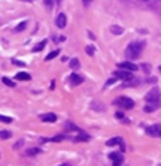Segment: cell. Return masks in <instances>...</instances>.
Wrapping results in <instances>:
<instances>
[{
	"label": "cell",
	"instance_id": "35",
	"mask_svg": "<svg viewBox=\"0 0 161 166\" xmlns=\"http://www.w3.org/2000/svg\"><path fill=\"white\" fill-rule=\"evenodd\" d=\"M23 2H33V0H23Z\"/></svg>",
	"mask_w": 161,
	"mask_h": 166
},
{
	"label": "cell",
	"instance_id": "24",
	"mask_svg": "<svg viewBox=\"0 0 161 166\" xmlns=\"http://www.w3.org/2000/svg\"><path fill=\"white\" fill-rule=\"evenodd\" d=\"M85 52L88 54V55H94V47L92 45H88V47H85Z\"/></svg>",
	"mask_w": 161,
	"mask_h": 166
},
{
	"label": "cell",
	"instance_id": "10",
	"mask_svg": "<svg viewBox=\"0 0 161 166\" xmlns=\"http://www.w3.org/2000/svg\"><path fill=\"white\" fill-rule=\"evenodd\" d=\"M70 82H72L73 85H79V84L84 82V78L79 76L78 73H72V75H70Z\"/></svg>",
	"mask_w": 161,
	"mask_h": 166
},
{
	"label": "cell",
	"instance_id": "36",
	"mask_svg": "<svg viewBox=\"0 0 161 166\" xmlns=\"http://www.w3.org/2000/svg\"><path fill=\"white\" fill-rule=\"evenodd\" d=\"M142 2H148V0H142Z\"/></svg>",
	"mask_w": 161,
	"mask_h": 166
},
{
	"label": "cell",
	"instance_id": "29",
	"mask_svg": "<svg viewBox=\"0 0 161 166\" xmlns=\"http://www.w3.org/2000/svg\"><path fill=\"white\" fill-rule=\"evenodd\" d=\"M12 63H14V65H17V66H25L23 61H18V60H12Z\"/></svg>",
	"mask_w": 161,
	"mask_h": 166
},
{
	"label": "cell",
	"instance_id": "17",
	"mask_svg": "<svg viewBox=\"0 0 161 166\" xmlns=\"http://www.w3.org/2000/svg\"><path fill=\"white\" fill-rule=\"evenodd\" d=\"M79 66H81V65H79V60H78V58H72V60H70V68H72L73 71L79 69Z\"/></svg>",
	"mask_w": 161,
	"mask_h": 166
},
{
	"label": "cell",
	"instance_id": "32",
	"mask_svg": "<svg viewBox=\"0 0 161 166\" xmlns=\"http://www.w3.org/2000/svg\"><path fill=\"white\" fill-rule=\"evenodd\" d=\"M82 2H84V5H85V6H88V5L91 3V0H82Z\"/></svg>",
	"mask_w": 161,
	"mask_h": 166
},
{
	"label": "cell",
	"instance_id": "18",
	"mask_svg": "<svg viewBox=\"0 0 161 166\" xmlns=\"http://www.w3.org/2000/svg\"><path fill=\"white\" fill-rule=\"evenodd\" d=\"M45 45H46V41H42V42H39L36 47L33 48V52H39V51H42V49L45 48Z\"/></svg>",
	"mask_w": 161,
	"mask_h": 166
},
{
	"label": "cell",
	"instance_id": "34",
	"mask_svg": "<svg viewBox=\"0 0 161 166\" xmlns=\"http://www.w3.org/2000/svg\"><path fill=\"white\" fill-rule=\"evenodd\" d=\"M60 166H70L69 163H63V165H60Z\"/></svg>",
	"mask_w": 161,
	"mask_h": 166
},
{
	"label": "cell",
	"instance_id": "22",
	"mask_svg": "<svg viewBox=\"0 0 161 166\" xmlns=\"http://www.w3.org/2000/svg\"><path fill=\"white\" fill-rule=\"evenodd\" d=\"M122 160H124V157H122V154L119 153V156H118L116 159H114V166H121Z\"/></svg>",
	"mask_w": 161,
	"mask_h": 166
},
{
	"label": "cell",
	"instance_id": "19",
	"mask_svg": "<svg viewBox=\"0 0 161 166\" xmlns=\"http://www.w3.org/2000/svg\"><path fill=\"white\" fill-rule=\"evenodd\" d=\"M12 136V133L9 130H0V139H9Z\"/></svg>",
	"mask_w": 161,
	"mask_h": 166
},
{
	"label": "cell",
	"instance_id": "9",
	"mask_svg": "<svg viewBox=\"0 0 161 166\" xmlns=\"http://www.w3.org/2000/svg\"><path fill=\"white\" fill-rule=\"evenodd\" d=\"M108 147H115V145H121V148L124 150V141H122V138H112V139H109L108 142H106Z\"/></svg>",
	"mask_w": 161,
	"mask_h": 166
},
{
	"label": "cell",
	"instance_id": "23",
	"mask_svg": "<svg viewBox=\"0 0 161 166\" xmlns=\"http://www.w3.org/2000/svg\"><path fill=\"white\" fill-rule=\"evenodd\" d=\"M25 27H27V23H25V21H23V23H20L17 27H15V32H23Z\"/></svg>",
	"mask_w": 161,
	"mask_h": 166
},
{
	"label": "cell",
	"instance_id": "2",
	"mask_svg": "<svg viewBox=\"0 0 161 166\" xmlns=\"http://www.w3.org/2000/svg\"><path fill=\"white\" fill-rule=\"evenodd\" d=\"M114 103L118 105V106H121V108H124V109H133L134 108V102L130 97H127V96H122V97L116 99Z\"/></svg>",
	"mask_w": 161,
	"mask_h": 166
},
{
	"label": "cell",
	"instance_id": "6",
	"mask_svg": "<svg viewBox=\"0 0 161 166\" xmlns=\"http://www.w3.org/2000/svg\"><path fill=\"white\" fill-rule=\"evenodd\" d=\"M146 133L149 136H161V127L160 126H149V127H146Z\"/></svg>",
	"mask_w": 161,
	"mask_h": 166
},
{
	"label": "cell",
	"instance_id": "16",
	"mask_svg": "<svg viewBox=\"0 0 161 166\" xmlns=\"http://www.w3.org/2000/svg\"><path fill=\"white\" fill-rule=\"evenodd\" d=\"M58 54H60V49H55V51H51V52H49V54H48V55H46V57H45V60H46V61H49V60H52V58H55V57H57Z\"/></svg>",
	"mask_w": 161,
	"mask_h": 166
},
{
	"label": "cell",
	"instance_id": "25",
	"mask_svg": "<svg viewBox=\"0 0 161 166\" xmlns=\"http://www.w3.org/2000/svg\"><path fill=\"white\" fill-rule=\"evenodd\" d=\"M0 121L9 124V123H12V118H11V117H6V115H0Z\"/></svg>",
	"mask_w": 161,
	"mask_h": 166
},
{
	"label": "cell",
	"instance_id": "12",
	"mask_svg": "<svg viewBox=\"0 0 161 166\" xmlns=\"http://www.w3.org/2000/svg\"><path fill=\"white\" fill-rule=\"evenodd\" d=\"M88 139H90V136H88V135H85L84 132H81V133H79V135L76 136V138H73V141H75V142H81V141H88Z\"/></svg>",
	"mask_w": 161,
	"mask_h": 166
},
{
	"label": "cell",
	"instance_id": "28",
	"mask_svg": "<svg viewBox=\"0 0 161 166\" xmlns=\"http://www.w3.org/2000/svg\"><path fill=\"white\" fill-rule=\"evenodd\" d=\"M118 156H119V153H111V154H109V159H112V160H114V159H116Z\"/></svg>",
	"mask_w": 161,
	"mask_h": 166
},
{
	"label": "cell",
	"instance_id": "14",
	"mask_svg": "<svg viewBox=\"0 0 161 166\" xmlns=\"http://www.w3.org/2000/svg\"><path fill=\"white\" fill-rule=\"evenodd\" d=\"M40 153H42L40 148H28V150L25 151L27 156H36V154H40Z\"/></svg>",
	"mask_w": 161,
	"mask_h": 166
},
{
	"label": "cell",
	"instance_id": "11",
	"mask_svg": "<svg viewBox=\"0 0 161 166\" xmlns=\"http://www.w3.org/2000/svg\"><path fill=\"white\" fill-rule=\"evenodd\" d=\"M18 81H28L31 76H30V73H27V72H20V73H17V76H15Z\"/></svg>",
	"mask_w": 161,
	"mask_h": 166
},
{
	"label": "cell",
	"instance_id": "31",
	"mask_svg": "<svg viewBox=\"0 0 161 166\" xmlns=\"http://www.w3.org/2000/svg\"><path fill=\"white\" fill-rule=\"evenodd\" d=\"M116 117H118V118H124V115H122V112H116Z\"/></svg>",
	"mask_w": 161,
	"mask_h": 166
},
{
	"label": "cell",
	"instance_id": "27",
	"mask_svg": "<svg viewBox=\"0 0 161 166\" xmlns=\"http://www.w3.org/2000/svg\"><path fill=\"white\" fill-rule=\"evenodd\" d=\"M43 3H45V6L46 8H52V5H54V0H43Z\"/></svg>",
	"mask_w": 161,
	"mask_h": 166
},
{
	"label": "cell",
	"instance_id": "15",
	"mask_svg": "<svg viewBox=\"0 0 161 166\" xmlns=\"http://www.w3.org/2000/svg\"><path fill=\"white\" fill-rule=\"evenodd\" d=\"M111 33H114V35H122L124 33V28L119 27V25H112L111 27Z\"/></svg>",
	"mask_w": 161,
	"mask_h": 166
},
{
	"label": "cell",
	"instance_id": "4",
	"mask_svg": "<svg viewBox=\"0 0 161 166\" xmlns=\"http://www.w3.org/2000/svg\"><path fill=\"white\" fill-rule=\"evenodd\" d=\"M118 68H119V69H124V71H130V72H136L139 69L137 65H134V63H133V61H130V60L118 63Z\"/></svg>",
	"mask_w": 161,
	"mask_h": 166
},
{
	"label": "cell",
	"instance_id": "30",
	"mask_svg": "<svg viewBox=\"0 0 161 166\" xmlns=\"http://www.w3.org/2000/svg\"><path fill=\"white\" fill-rule=\"evenodd\" d=\"M23 145V141H20V142H17V145H14V148H20Z\"/></svg>",
	"mask_w": 161,
	"mask_h": 166
},
{
	"label": "cell",
	"instance_id": "3",
	"mask_svg": "<svg viewBox=\"0 0 161 166\" xmlns=\"http://www.w3.org/2000/svg\"><path fill=\"white\" fill-rule=\"evenodd\" d=\"M145 99H146V102H149V103H160V99H161V93L158 88H152V90H149L146 96H145Z\"/></svg>",
	"mask_w": 161,
	"mask_h": 166
},
{
	"label": "cell",
	"instance_id": "26",
	"mask_svg": "<svg viewBox=\"0 0 161 166\" xmlns=\"http://www.w3.org/2000/svg\"><path fill=\"white\" fill-rule=\"evenodd\" d=\"M64 138H66L64 135H58V136H54V138H52L51 141H52V142H60V141H63Z\"/></svg>",
	"mask_w": 161,
	"mask_h": 166
},
{
	"label": "cell",
	"instance_id": "33",
	"mask_svg": "<svg viewBox=\"0 0 161 166\" xmlns=\"http://www.w3.org/2000/svg\"><path fill=\"white\" fill-rule=\"evenodd\" d=\"M55 2H57V5H61V2H63V0H55Z\"/></svg>",
	"mask_w": 161,
	"mask_h": 166
},
{
	"label": "cell",
	"instance_id": "13",
	"mask_svg": "<svg viewBox=\"0 0 161 166\" xmlns=\"http://www.w3.org/2000/svg\"><path fill=\"white\" fill-rule=\"evenodd\" d=\"M157 108H158V103H151V105L148 103V105L143 108V111H145V112H154Z\"/></svg>",
	"mask_w": 161,
	"mask_h": 166
},
{
	"label": "cell",
	"instance_id": "21",
	"mask_svg": "<svg viewBox=\"0 0 161 166\" xmlns=\"http://www.w3.org/2000/svg\"><path fill=\"white\" fill-rule=\"evenodd\" d=\"M2 81H3V84H6L8 87H15V82H14L12 79L6 78V76H3V78H2Z\"/></svg>",
	"mask_w": 161,
	"mask_h": 166
},
{
	"label": "cell",
	"instance_id": "7",
	"mask_svg": "<svg viewBox=\"0 0 161 166\" xmlns=\"http://www.w3.org/2000/svg\"><path fill=\"white\" fill-rule=\"evenodd\" d=\"M39 118L42 120L43 123H55L57 121V115L52 114V112H48V114H42Z\"/></svg>",
	"mask_w": 161,
	"mask_h": 166
},
{
	"label": "cell",
	"instance_id": "1",
	"mask_svg": "<svg viewBox=\"0 0 161 166\" xmlns=\"http://www.w3.org/2000/svg\"><path fill=\"white\" fill-rule=\"evenodd\" d=\"M143 47H145V42H131V44H128V47L125 48V57L128 60H136L142 54Z\"/></svg>",
	"mask_w": 161,
	"mask_h": 166
},
{
	"label": "cell",
	"instance_id": "8",
	"mask_svg": "<svg viewBox=\"0 0 161 166\" xmlns=\"http://www.w3.org/2000/svg\"><path fill=\"white\" fill-rule=\"evenodd\" d=\"M55 24H57L58 28H64L66 24H67V18H66V15H64V14H58V17H57V20H55Z\"/></svg>",
	"mask_w": 161,
	"mask_h": 166
},
{
	"label": "cell",
	"instance_id": "5",
	"mask_svg": "<svg viewBox=\"0 0 161 166\" xmlns=\"http://www.w3.org/2000/svg\"><path fill=\"white\" fill-rule=\"evenodd\" d=\"M114 78L128 81V79H131V78H133V73H131L130 71H124V69H121V71H115V72H114Z\"/></svg>",
	"mask_w": 161,
	"mask_h": 166
},
{
	"label": "cell",
	"instance_id": "20",
	"mask_svg": "<svg viewBox=\"0 0 161 166\" xmlns=\"http://www.w3.org/2000/svg\"><path fill=\"white\" fill-rule=\"evenodd\" d=\"M64 127H66L67 130H76V132H79V133L82 132L79 127H76V126H75V124H72V123H66V124H64Z\"/></svg>",
	"mask_w": 161,
	"mask_h": 166
}]
</instances>
